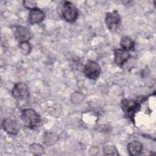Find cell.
Returning <instances> with one entry per match:
<instances>
[{
	"label": "cell",
	"instance_id": "6da1fadb",
	"mask_svg": "<svg viewBox=\"0 0 156 156\" xmlns=\"http://www.w3.org/2000/svg\"><path fill=\"white\" fill-rule=\"evenodd\" d=\"M21 118L23 124L29 128H35L40 122V116L33 108H28L22 110Z\"/></svg>",
	"mask_w": 156,
	"mask_h": 156
},
{
	"label": "cell",
	"instance_id": "7a4b0ae2",
	"mask_svg": "<svg viewBox=\"0 0 156 156\" xmlns=\"http://www.w3.org/2000/svg\"><path fill=\"white\" fill-rule=\"evenodd\" d=\"M63 18L68 23H74L78 17V10L71 2L65 1L62 9Z\"/></svg>",
	"mask_w": 156,
	"mask_h": 156
},
{
	"label": "cell",
	"instance_id": "3957f363",
	"mask_svg": "<svg viewBox=\"0 0 156 156\" xmlns=\"http://www.w3.org/2000/svg\"><path fill=\"white\" fill-rule=\"evenodd\" d=\"M101 73V68L98 63L93 60L87 61L83 68V73L87 78L95 80L99 76Z\"/></svg>",
	"mask_w": 156,
	"mask_h": 156
},
{
	"label": "cell",
	"instance_id": "277c9868",
	"mask_svg": "<svg viewBox=\"0 0 156 156\" xmlns=\"http://www.w3.org/2000/svg\"><path fill=\"white\" fill-rule=\"evenodd\" d=\"M12 93L13 98L18 101H24L29 97L28 87L23 82L16 83L13 88Z\"/></svg>",
	"mask_w": 156,
	"mask_h": 156
},
{
	"label": "cell",
	"instance_id": "5b68a950",
	"mask_svg": "<svg viewBox=\"0 0 156 156\" xmlns=\"http://www.w3.org/2000/svg\"><path fill=\"white\" fill-rule=\"evenodd\" d=\"M140 104L137 101L130 99H123L121 101V108L127 116L131 119L135 116V113L138 111Z\"/></svg>",
	"mask_w": 156,
	"mask_h": 156
},
{
	"label": "cell",
	"instance_id": "8992f818",
	"mask_svg": "<svg viewBox=\"0 0 156 156\" xmlns=\"http://www.w3.org/2000/svg\"><path fill=\"white\" fill-rule=\"evenodd\" d=\"M105 22L110 30L113 31L119 26L121 22V17L117 10H113L106 13Z\"/></svg>",
	"mask_w": 156,
	"mask_h": 156
},
{
	"label": "cell",
	"instance_id": "52a82bcc",
	"mask_svg": "<svg viewBox=\"0 0 156 156\" xmlns=\"http://www.w3.org/2000/svg\"><path fill=\"white\" fill-rule=\"evenodd\" d=\"M15 37L16 40L20 43L28 42L31 38V33L30 30L23 26H18L15 30Z\"/></svg>",
	"mask_w": 156,
	"mask_h": 156
},
{
	"label": "cell",
	"instance_id": "ba28073f",
	"mask_svg": "<svg viewBox=\"0 0 156 156\" xmlns=\"http://www.w3.org/2000/svg\"><path fill=\"white\" fill-rule=\"evenodd\" d=\"M2 128L10 135H16L19 131V126L17 122L10 118H6L2 121Z\"/></svg>",
	"mask_w": 156,
	"mask_h": 156
},
{
	"label": "cell",
	"instance_id": "9c48e42d",
	"mask_svg": "<svg viewBox=\"0 0 156 156\" xmlns=\"http://www.w3.org/2000/svg\"><path fill=\"white\" fill-rule=\"evenodd\" d=\"M130 57L129 51L122 49H117L115 51L114 60L116 65L122 66Z\"/></svg>",
	"mask_w": 156,
	"mask_h": 156
},
{
	"label": "cell",
	"instance_id": "30bf717a",
	"mask_svg": "<svg viewBox=\"0 0 156 156\" xmlns=\"http://www.w3.org/2000/svg\"><path fill=\"white\" fill-rule=\"evenodd\" d=\"M44 16V12L41 9L36 8L30 10L29 13V21L31 24H37L42 21Z\"/></svg>",
	"mask_w": 156,
	"mask_h": 156
},
{
	"label": "cell",
	"instance_id": "8fae6325",
	"mask_svg": "<svg viewBox=\"0 0 156 156\" xmlns=\"http://www.w3.org/2000/svg\"><path fill=\"white\" fill-rule=\"evenodd\" d=\"M127 150L130 155H139L142 152L143 144L138 141H133L129 143L127 146Z\"/></svg>",
	"mask_w": 156,
	"mask_h": 156
},
{
	"label": "cell",
	"instance_id": "7c38bea8",
	"mask_svg": "<svg viewBox=\"0 0 156 156\" xmlns=\"http://www.w3.org/2000/svg\"><path fill=\"white\" fill-rule=\"evenodd\" d=\"M58 140V136L54 132H46L43 136V143L48 146L55 144Z\"/></svg>",
	"mask_w": 156,
	"mask_h": 156
},
{
	"label": "cell",
	"instance_id": "4fadbf2b",
	"mask_svg": "<svg viewBox=\"0 0 156 156\" xmlns=\"http://www.w3.org/2000/svg\"><path fill=\"white\" fill-rule=\"evenodd\" d=\"M120 44L122 49L129 51L133 48L135 43L131 38L127 36H124L121 40Z\"/></svg>",
	"mask_w": 156,
	"mask_h": 156
},
{
	"label": "cell",
	"instance_id": "5bb4252c",
	"mask_svg": "<svg viewBox=\"0 0 156 156\" xmlns=\"http://www.w3.org/2000/svg\"><path fill=\"white\" fill-rule=\"evenodd\" d=\"M29 149L32 154L35 155H40L44 153V148L43 146L37 143H34L30 145Z\"/></svg>",
	"mask_w": 156,
	"mask_h": 156
},
{
	"label": "cell",
	"instance_id": "9a60e30c",
	"mask_svg": "<svg viewBox=\"0 0 156 156\" xmlns=\"http://www.w3.org/2000/svg\"><path fill=\"white\" fill-rule=\"evenodd\" d=\"M103 152L104 155H118L119 154L118 152L116 147L110 144L105 145L103 147Z\"/></svg>",
	"mask_w": 156,
	"mask_h": 156
},
{
	"label": "cell",
	"instance_id": "2e32d148",
	"mask_svg": "<svg viewBox=\"0 0 156 156\" xmlns=\"http://www.w3.org/2000/svg\"><path fill=\"white\" fill-rule=\"evenodd\" d=\"M71 100L73 104H80L83 100V95L79 92H75L72 94Z\"/></svg>",
	"mask_w": 156,
	"mask_h": 156
},
{
	"label": "cell",
	"instance_id": "e0dca14e",
	"mask_svg": "<svg viewBox=\"0 0 156 156\" xmlns=\"http://www.w3.org/2000/svg\"><path fill=\"white\" fill-rule=\"evenodd\" d=\"M20 49L23 54H28L30 52L31 46L29 42H23L20 43Z\"/></svg>",
	"mask_w": 156,
	"mask_h": 156
},
{
	"label": "cell",
	"instance_id": "ac0fdd59",
	"mask_svg": "<svg viewBox=\"0 0 156 156\" xmlns=\"http://www.w3.org/2000/svg\"><path fill=\"white\" fill-rule=\"evenodd\" d=\"M23 5L26 8L30 10L36 9L37 7V2L35 1H23Z\"/></svg>",
	"mask_w": 156,
	"mask_h": 156
}]
</instances>
